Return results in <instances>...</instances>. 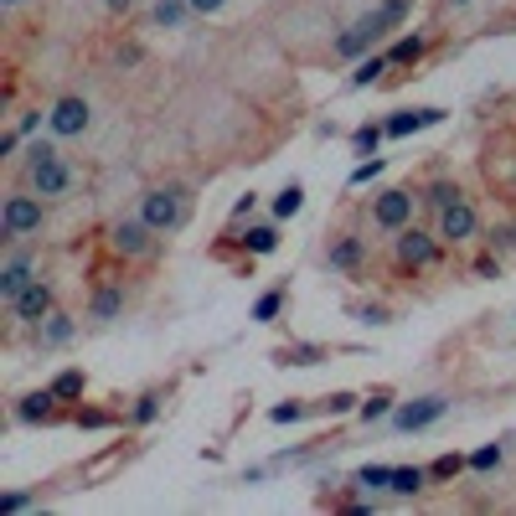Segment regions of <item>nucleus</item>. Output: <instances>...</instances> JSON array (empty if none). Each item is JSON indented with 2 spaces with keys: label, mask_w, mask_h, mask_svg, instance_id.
I'll list each match as a JSON object with an SVG mask.
<instances>
[{
  "label": "nucleus",
  "mask_w": 516,
  "mask_h": 516,
  "mask_svg": "<svg viewBox=\"0 0 516 516\" xmlns=\"http://www.w3.org/2000/svg\"><path fill=\"white\" fill-rule=\"evenodd\" d=\"M403 16H408V0H382L377 11H367L356 26H346V31L336 37V57H367L372 41L382 37V31H392Z\"/></svg>",
  "instance_id": "f257e3e1"
},
{
  "label": "nucleus",
  "mask_w": 516,
  "mask_h": 516,
  "mask_svg": "<svg viewBox=\"0 0 516 516\" xmlns=\"http://www.w3.org/2000/svg\"><path fill=\"white\" fill-rule=\"evenodd\" d=\"M140 217L155 227V232H181V227L191 223V191H186V186H155V191H144Z\"/></svg>",
  "instance_id": "f03ea898"
},
{
  "label": "nucleus",
  "mask_w": 516,
  "mask_h": 516,
  "mask_svg": "<svg viewBox=\"0 0 516 516\" xmlns=\"http://www.w3.org/2000/svg\"><path fill=\"white\" fill-rule=\"evenodd\" d=\"M41 197L37 191H11L0 206V243H21L26 232H41Z\"/></svg>",
  "instance_id": "7ed1b4c3"
},
{
  "label": "nucleus",
  "mask_w": 516,
  "mask_h": 516,
  "mask_svg": "<svg viewBox=\"0 0 516 516\" xmlns=\"http://www.w3.org/2000/svg\"><path fill=\"white\" fill-rule=\"evenodd\" d=\"M392 264L398 268H433L439 264V238H429L424 227H403L392 232Z\"/></svg>",
  "instance_id": "20e7f679"
},
{
  "label": "nucleus",
  "mask_w": 516,
  "mask_h": 516,
  "mask_svg": "<svg viewBox=\"0 0 516 516\" xmlns=\"http://www.w3.org/2000/svg\"><path fill=\"white\" fill-rule=\"evenodd\" d=\"M26 186L37 191L41 202H52V197H67L73 191V165H67V155H47V161L26 165Z\"/></svg>",
  "instance_id": "39448f33"
},
{
  "label": "nucleus",
  "mask_w": 516,
  "mask_h": 516,
  "mask_svg": "<svg viewBox=\"0 0 516 516\" xmlns=\"http://www.w3.org/2000/svg\"><path fill=\"white\" fill-rule=\"evenodd\" d=\"M155 227L144 223V217H119V223L109 227V248L119 253V258H144L150 248H155Z\"/></svg>",
  "instance_id": "423d86ee"
},
{
  "label": "nucleus",
  "mask_w": 516,
  "mask_h": 516,
  "mask_svg": "<svg viewBox=\"0 0 516 516\" xmlns=\"http://www.w3.org/2000/svg\"><path fill=\"white\" fill-rule=\"evenodd\" d=\"M47 124H52L57 140H78L83 129L93 124V109H88V99H78V93H62V99L47 109Z\"/></svg>",
  "instance_id": "0eeeda50"
},
{
  "label": "nucleus",
  "mask_w": 516,
  "mask_h": 516,
  "mask_svg": "<svg viewBox=\"0 0 516 516\" xmlns=\"http://www.w3.org/2000/svg\"><path fill=\"white\" fill-rule=\"evenodd\" d=\"M444 413H450V398L429 392V398H413V403H403V408H392V429L418 433V429H429V424H439Z\"/></svg>",
  "instance_id": "6e6552de"
},
{
  "label": "nucleus",
  "mask_w": 516,
  "mask_h": 516,
  "mask_svg": "<svg viewBox=\"0 0 516 516\" xmlns=\"http://www.w3.org/2000/svg\"><path fill=\"white\" fill-rule=\"evenodd\" d=\"M372 223L382 227V232H403V227L413 223V191L392 186L382 197H372Z\"/></svg>",
  "instance_id": "1a4fd4ad"
},
{
  "label": "nucleus",
  "mask_w": 516,
  "mask_h": 516,
  "mask_svg": "<svg viewBox=\"0 0 516 516\" xmlns=\"http://www.w3.org/2000/svg\"><path fill=\"white\" fill-rule=\"evenodd\" d=\"M52 310H57V294H52V284H47V279L26 284L16 300H11V315H16V326H41Z\"/></svg>",
  "instance_id": "9d476101"
},
{
  "label": "nucleus",
  "mask_w": 516,
  "mask_h": 516,
  "mask_svg": "<svg viewBox=\"0 0 516 516\" xmlns=\"http://www.w3.org/2000/svg\"><path fill=\"white\" fill-rule=\"evenodd\" d=\"M475 232H480V212H475L465 197L439 212V243H470Z\"/></svg>",
  "instance_id": "9b49d317"
},
{
  "label": "nucleus",
  "mask_w": 516,
  "mask_h": 516,
  "mask_svg": "<svg viewBox=\"0 0 516 516\" xmlns=\"http://www.w3.org/2000/svg\"><path fill=\"white\" fill-rule=\"evenodd\" d=\"M26 284H37V253H31V248H16V253L5 258V268H0V300L11 305Z\"/></svg>",
  "instance_id": "f8f14e48"
},
{
  "label": "nucleus",
  "mask_w": 516,
  "mask_h": 516,
  "mask_svg": "<svg viewBox=\"0 0 516 516\" xmlns=\"http://www.w3.org/2000/svg\"><path fill=\"white\" fill-rule=\"evenodd\" d=\"M326 264L336 268V274H356V268L367 264V243H362L356 232H341V238L326 248Z\"/></svg>",
  "instance_id": "ddd939ff"
},
{
  "label": "nucleus",
  "mask_w": 516,
  "mask_h": 516,
  "mask_svg": "<svg viewBox=\"0 0 516 516\" xmlns=\"http://www.w3.org/2000/svg\"><path fill=\"white\" fill-rule=\"evenodd\" d=\"M57 403H62V398L52 388L26 392V398L16 403V424H52V418H57Z\"/></svg>",
  "instance_id": "4468645a"
},
{
  "label": "nucleus",
  "mask_w": 516,
  "mask_h": 516,
  "mask_svg": "<svg viewBox=\"0 0 516 516\" xmlns=\"http://www.w3.org/2000/svg\"><path fill=\"white\" fill-rule=\"evenodd\" d=\"M444 119V109H403V114H392L388 119V135L392 140H408L413 129H429V124Z\"/></svg>",
  "instance_id": "2eb2a0df"
},
{
  "label": "nucleus",
  "mask_w": 516,
  "mask_h": 516,
  "mask_svg": "<svg viewBox=\"0 0 516 516\" xmlns=\"http://www.w3.org/2000/svg\"><path fill=\"white\" fill-rule=\"evenodd\" d=\"M124 315V284H99L88 300V320H119Z\"/></svg>",
  "instance_id": "dca6fc26"
},
{
  "label": "nucleus",
  "mask_w": 516,
  "mask_h": 516,
  "mask_svg": "<svg viewBox=\"0 0 516 516\" xmlns=\"http://www.w3.org/2000/svg\"><path fill=\"white\" fill-rule=\"evenodd\" d=\"M73 330H78V326H73V315L52 310V315L37 326V341H41V346H67V341H73Z\"/></svg>",
  "instance_id": "f3484780"
},
{
  "label": "nucleus",
  "mask_w": 516,
  "mask_h": 516,
  "mask_svg": "<svg viewBox=\"0 0 516 516\" xmlns=\"http://www.w3.org/2000/svg\"><path fill=\"white\" fill-rule=\"evenodd\" d=\"M243 248L253 253V258H268L274 248H279V227L274 223H258V227H248L243 232Z\"/></svg>",
  "instance_id": "a211bd4d"
},
{
  "label": "nucleus",
  "mask_w": 516,
  "mask_h": 516,
  "mask_svg": "<svg viewBox=\"0 0 516 516\" xmlns=\"http://www.w3.org/2000/svg\"><path fill=\"white\" fill-rule=\"evenodd\" d=\"M284 300H289L284 284H279V289H264V294H258V305H253V320H258V326H274V320L284 315Z\"/></svg>",
  "instance_id": "6ab92c4d"
},
{
  "label": "nucleus",
  "mask_w": 516,
  "mask_h": 516,
  "mask_svg": "<svg viewBox=\"0 0 516 516\" xmlns=\"http://www.w3.org/2000/svg\"><path fill=\"white\" fill-rule=\"evenodd\" d=\"M424 480H429V470H418V465H403V470H392V485H388V491L408 501V495L424 491Z\"/></svg>",
  "instance_id": "aec40b11"
},
{
  "label": "nucleus",
  "mask_w": 516,
  "mask_h": 516,
  "mask_svg": "<svg viewBox=\"0 0 516 516\" xmlns=\"http://www.w3.org/2000/svg\"><path fill=\"white\" fill-rule=\"evenodd\" d=\"M459 197H465V191H459V186H454V181H444V176H439V181H429V186H424V206H433V212H444V206H454V202H459Z\"/></svg>",
  "instance_id": "412c9836"
},
{
  "label": "nucleus",
  "mask_w": 516,
  "mask_h": 516,
  "mask_svg": "<svg viewBox=\"0 0 516 516\" xmlns=\"http://www.w3.org/2000/svg\"><path fill=\"white\" fill-rule=\"evenodd\" d=\"M388 67H392L388 52H372V57H362V62H356V73H351V88H367V83H377Z\"/></svg>",
  "instance_id": "4be33fe9"
},
{
  "label": "nucleus",
  "mask_w": 516,
  "mask_h": 516,
  "mask_svg": "<svg viewBox=\"0 0 516 516\" xmlns=\"http://www.w3.org/2000/svg\"><path fill=\"white\" fill-rule=\"evenodd\" d=\"M186 16H191V0H155V26H165V31L186 26Z\"/></svg>",
  "instance_id": "5701e85b"
},
{
  "label": "nucleus",
  "mask_w": 516,
  "mask_h": 516,
  "mask_svg": "<svg viewBox=\"0 0 516 516\" xmlns=\"http://www.w3.org/2000/svg\"><path fill=\"white\" fill-rule=\"evenodd\" d=\"M300 206H305V191H300V186H284V191L274 197V217L289 223V217H300Z\"/></svg>",
  "instance_id": "b1692460"
},
{
  "label": "nucleus",
  "mask_w": 516,
  "mask_h": 516,
  "mask_svg": "<svg viewBox=\"0 0 516 516\" xmlns=\"http://www.w3.org/2000/svg\"><path fill=\"white\" fill-rule=\"evenodd\" d=\"M351 480H356L362 491H388V485H392V470H388V465H362Z\"/></svg>",
  "instance_id": "393cba45"
},
{
  "label": "nucleus",
  "mask_w": 516,
  "mask_h": 516,
  "mask_svg": "<svg viewBox=\"0 0 516 516\" xmlns=\"http://www.w3.org/2000/svg\"><path fill=\"white\" fill-rule=\"evenodd\" d=\"M83 388H88V377H83L78 367H67V372L57 377V382H52V392H57L62 403H73V398H83Z\"/></svg>",
  "instance_id": "a878e982"
},
{
  "label": "nucleus",
  "mask_w": 516,
  "mask_h": 516,
  "mask_svg": "<svg viewBox=\"0 0 516 516\" xmlns=\"http://www.w3.org/2000/svg\"><path fill=\"white\" fill-rule=\"evenodd\" d=\"M424 52H429V41L424 37H403V41H392L388 47V62H418Z\"/></svg>",
  "instance_id": "bb28decb"
},
{
  "label": "nucleus",
  "mask_w": 516,
  "mask_h": 516,
  "mask_svg": "<svg viewBox=\"0 0 516 516\" xmlns=\"http://www.w3.org/2000/svg\"><path fill=\"white\" fill-rule=\"evenodd\" d=\"M382 135H388V124H362V129L351 135V144H356V155H377V144H382Z\"/></svg>",
  "instance_id": "cd10ccee"
},
{
  "label": "nucleus",
  "mask_w": 516,
  "mask_h": 516,
  "mask_svg": "<svg viewBox=\"0 0 516 516\" xmlns=\"http://www.w3.org/2000/svg\"><path fill=\"white\" fill-rule=\"evenodd\" d=\"M161 418V392H144V398H135V408H129V424H155Z\"/></svg>",
  "instance_id": "c85d7f7f"
},
{
  "label": "nucleus",
  "mask_w": 516,
  "mask_h": 516,
  "mask_svg": "<svg viewBox=\"0 0 516 516\" xmlns=\"http://www.w3.org/2000/svg\"><path fill=\"white\" fill-rule=\"evenodd\" d=\"M356 413H362L367 424H377V418H392V392H372V398H367Z\"/></svg>",
  "instance_id": "c756f323"
},
{
  "label": "nucleus",
  "mask_w": 516,
  "mask_h": 516,
  "mask_svg": "<svg viewBox=\"0 0 516 516\" xmlns=\"http://www.w3.org/2000/svg\"><path fill=\"white\" fill-rule=\"evenodd\" d=\"M465 465H470V459H459V454H439V459L429 465V475H433V480H454Z\"/></svg>",
  "instance_id": "7c9ffc66"
},
{
  "label": "nucleus",
  "mask_w": 516,
  "mask_h": 516,
  "mask_svg": "<svg viewBox=\"0 0 516 516\" xmlns=\"http://www.w3.org/2000/svg\"><path fill=\"white\" fill-rule=\"evenodd\" d=\"M279 356H284L289 367H315V362H320L326 351H320V346H284Z\"/></svg>",
  "instance_id": "2f4dec72"
},
{
  "label": "nucleus",
  "mask_w": 516,
  "mask_h": 516,
  "mask_svg": "<svg viewBox=\"0 0 516 516\" xmlns=\"http://www.w3.org/2000/svg\"><path fill=\"white\" fill-rule=\"evenodd\" d=\"M501 459H506V450H501V444H485V450H475L470 454V470H495V465H501Z\"/></svg>",
  "instance_id": "473e14b6"
},
{
  "label": "nucleus",
  "mask_w": 516,
  "mask_h": 516,
  "mask_svg": "<svg viewBox=\"0 0 516 516\" xmlns=\"http://www.w3.org/2000/svg\"><path fill=\"white\" fill-rule=\"evenodd\" d=\"M305 418V403H274L268 408V424H300Z\"/></svg>",
  "instance_id": "72a5a7b5"
},
{
  "label": "nucleus",
  "mask_w": 516,
  "mask_h": 516,
  "mask_svg": "<svg viewBox=\"0 0 516 516\" xmlns=\"http://www.w3.org/2000/svg\"><path fill=\"white\" fill-rule=\"evenodd\" d=\"M382 165H388L382 155H372V161H362L356 171H351V186H367V181H377V176H382Z\"/></svg>",
  "instance_id": "f704fd0d"
},
{
  "label": "nucleus",
  "mask_w": 516,
  "mask_h": 516,
  "mask_svg": "<svg viewBox=\"0 0 516 516\" xmlns=\"http://www.w3.org/2000/svg\"><path fill=\"white\" fill-rule=\"evenodd\" d=\"M356 320H362V326H388L392 315H388V305H362L356 310Z\"/></svg>",
  "instance_id": "c9c22d12"
},
{
  "label": "nucleus",
  "mask_w": 516,
  "mask_h": 516,
  "mask_svg": "<svg viewBox=\"0 0 516 516\" xmlns=\"http://www.w3.org/2000/svg\"><path fill=\"white\" fill-rule=\"evenodd\" d=\"M109 424H114V418H109L103 408H83L78 413V429H109Z\"/></svg>",
  "instance_id": "e433bc0d"
},
{
  "label": "nucleus",
  "mask_w": 516,
  "mask_h": 516,
  "mask_svg": "<svg viewBox=\"0 0 516 516\" xmlns=\"http://www.w3.org/2000/svg\"><path fill=\"white\" fill-rule=\"evenodd\" d=\"M320 408H326V413H351V408H362V403H356L351 392H330V398L320 403Z\"/></svg>",
  "instance_id": "4c0bfd02"
},
{
  "label": "nucleus",
  "mask_w": 516,
  "mask_h": 516,
  "mask_svg": "<svg viewBox=\"0 0 516 516\" xmlns=\"http://www.w3.org/2000/svg\"><path fill=\"white\" fill-rule=\"evenodd\" d=\"M47 155H57V144H52V140H31V144H26V165L47 161Z\"/></svg>",
  "instance_id": "58836bf2"
},
{
  "label": "nucleus",
  "mask_w": 516,
  "mask_h": 516,
  "mask_svg": "<svg viewBox=\"0 0 516 516\" xmlns=\"http://www.w3.org/2000/svg\"><path fill=\"white\" fill-rule=\"evenodd\" d=\"M26 506H31V495H26V491H5V495H0V512H26Z\"/></svg>",
  "instance_id": "ea45409f"
},
{
  "label": "nucleus",
  "mask_w": 516,
  "mask_h": 516,
  "mask_svg": "<svg viewBox=\"0 0 516 516\" xmlns=\"http://www.w3.org/2000/svg\"><path fill=\"white\" fill-rule=\"evenodd\" d=\"M475 274H480V279H501V258H491V253L475 258Z\"/></svg>",
  "instance_id": "a19ab883"
},
{
  "label": "nucleus",
  "mask_w": 516,
  "mask_h": 516,
  "mask_svg": "<svg viewBox=\"0 0 516 516\" xmlns=\"http://www.w3.org/2000/svg\"><path fill=\"white\" fill-rule=\"evenodd\" d=\"M21 140H26L21 129H11V135H0V155H16V150H21Z\"/></svg>",
  "instance_id": "79ce46f5"
},
{
  "label": "nucleus",
  "mask_w": 516,
  "mask_h": 516,
  "mask_svg": "<svg viewBox=\"0 0 516 516\" xmlns=\"http://www.w3.org/2000/svg\"><path fill=\"white\" fill-rule=\"evenodd\" d=\"M491 248H516V227H501V232H491Z\"/></svg>",
  "instance_id": "37998d69"
},
{
  "label": "nucleus",
  "mask_w": 516,
  "mask_h": 516,
  "mask_svg": "<svg viewBox=\"0 0 516 516\" xmlns=\"http://www.w3.org/2000/svg\"><path fill=\"white\" fill-rule=\"evenodd\" d=\"M253 206H258V197H253V191H248V197H238V206H232V217H248V212H253Z\"/></svg>",
  "instance_id": "c03bdc74"
},
{
  "label": "nucleus",
  "mask_w": 516,
  "mask_h": 516,
  "mask_svg": "<svg viewBox=\"0 0 516 516\" xmlns=\"http://www.w3.org/2000/svg\"><path fill=\"white\" fill-rule=\"evenodd\" d=\"M227 0H191V11H202V16H212V11H223Z\"/></svg>",
  "instance_id": "a18cd8bd"
},
{
  "label": "nucleus",
  "mask_w": 516,
  "mask_h": 516,
  "mask_svg": "<svg viewBox=\"0 0 516 516\" xmlns=\"http://www.w3.org/2000/svg\"><path fill=\"white\" fill-rule=\"evenodd\" d=\"M37 124H41V114H21L16 129H21V135H37Z\"/></svg>",
  "instance_id": "49530a36"
},
{
  "label": "nucleus",
  "mask_w": 516,
  "mask_h": 516,
  "mask_svg": "<svg viewBox=\"0 0 516 516\" xmlns=\"http://www.w3.org/2000/svg\"><path fill=\"white\" fill-rule=\"evenodd\" d=\"M103 5H109V11H129V5H135V0H103Z\"/></svg>",
  "instance_id": "de8ad7c7"
},
{
  "label": "nucleus",
  "mask_w": 516,
  "mask_h": 516,
  "mask_svg": "<svg viewBox=\"0 0 516 516\" xmlns=\"http://www.w3.org/2000/svg\"><path fill=\"white\" fill-rule=\"evenodd\" d=\"M0 5H21V0H0Z\"/></svg>",
  "instance_id": "09e8293b"
}]
</instances>
